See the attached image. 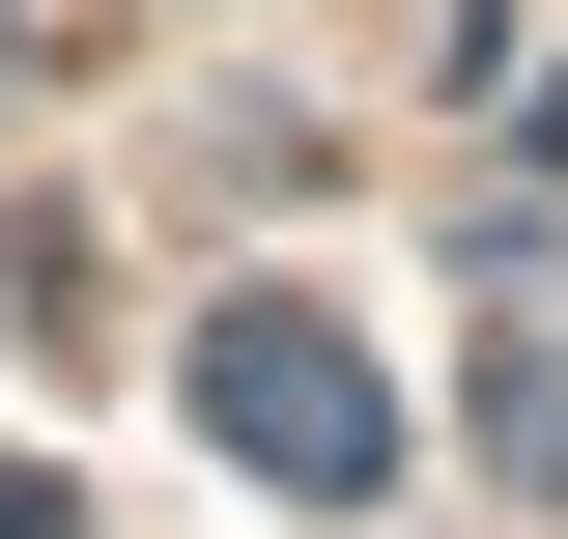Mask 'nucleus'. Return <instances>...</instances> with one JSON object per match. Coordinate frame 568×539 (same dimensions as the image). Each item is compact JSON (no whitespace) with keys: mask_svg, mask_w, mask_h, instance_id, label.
<instances>
[{"mask_svg":"<svg viewBox=\"0 0 568 539\" xmlns=\"http://www.w3.org/2000/svg\"><path fill=\"white\" fill-rule=\"evenodd\" d=\"M200 426L284 482V511H369V482H398V398H369L342 313H200Z\"/></svg>","mask_w":568,"mask_h":539,"instance_id":"obj_1","label":"nucleus"},{"mask_svg":"<svg viewBox=\"0 0 568 539\" xmlns=\"http://www.w3.org/2000/svg\"><path fill=\"white\" fill-rule=\"evenodd\" d=\"M0 539H85V511H58V482H29V455H0Z\"/></svg>","mask_w":568,"mask_h":539,"instance_id":"obj_2","label":"nucleus"}]
</instances>
